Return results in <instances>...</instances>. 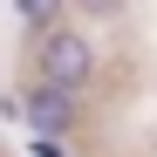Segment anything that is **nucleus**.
Here are the masks:
<instances>
[{
    "label": "nucleus",
    "instance_id": "1",
    "mask_svg": "<svg viewBox=\"0 0 157 157\" xmlns=\"http://www.w3.org/2000/svg\"><path fill=\"white\" fill-rule=\"evenodd\" d=\"M89 75H96V48H89V34L55 28V34L41 41V82H48V89L68 96V89H82Z\"/></svg>",
    "mask_w": 157,
    "mask_h": 157
},
{
    "label": "nucleus",
    "instance_id": "2",
    "mask_svg": "<svg viewBox=\"0 0 157 157\" xmlns=\"http://www.w3.org/2000/svg\"><path fill=\"white\" fill-rule=\"evenodd\" d=\"M21 116H28L41 137H48V144H55V130H68V96L41 82V89H28V96H21Z\"/></svg>",
    "mask_w": 157,
    "mask_h": 157
}]
</instances>
